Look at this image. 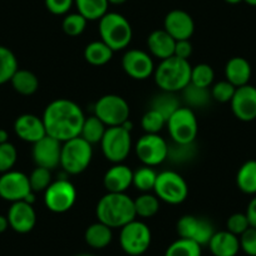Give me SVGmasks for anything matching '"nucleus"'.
Segmentation results:
<instances>
[{"label": "nucleus", "instance_id": "nucleus-39", "mask_svg": "<svg viewBox=\"0 0 256 256\" xmlns=\"http://www.w3.org/2000/svg\"><path fill=\"white\" fill-rule=\"evenodd\" d=\"M87 19L80 13L67 14L64 16L63 23H62V29L67 36H78L84 32L87 26Z\"/></svg>", "mask_w": 256, "mask_h": 256}, {"label": "nucleus", "instance_id": "nucleus-41", "mask_svg": "<svg viewBox=\"0 0 256 256\" xmlns=\"http://www.w3.org/2000/svg\"><path fill=\"white\" fill-rule=\"evenodd\" d=\"M29 177V184L33 192H44L52 184V174L50 170L38 167L34 168Z\"/></svg>", "mask_w": 256, "mask_h": 256}, {"label": "nucleus", "instance_id": "nucleus-12", "mask_svg": "<svg viewBox=\"0 0 256 256\" xmlns=\"http://www.w3.org/2000/svg\"><path fill=\"white\" fill-rule=\"evenodd\" d=\"M136 154L144 166H158L168 156V144L158 134H146L136 144Z\"/></svg>", "mask_w": 256, "mask_h": 256}, {"label": "nucleus", "instance_id": "nucleus-8", "mask_svg": "<svg viewBox=\"0 0 256 256\" xmlns=\"http://www.w3.org/2000/svg\"><path fill=\"white\" fill-rule=\"evenodd\" d=\"M170 136L176 144H194L198 132V123L194 110L180 107L167 120Z\"/></svg>", "mask_w": 256, "mask_h": 256}, {"label": "nucleus", "instance_id": "nucleus-36", "mask_svg": "<svg viewBox=\"0 0 256 256\" xmlns=\"http://www.w3.org/2000/svg\"><path fill=\"white\" fill-rule=\"evenodd\" d=\"M157 172L152 167L144 166L134 172V184L138 191L141 192H150L154 188L157 180Z\"/></svg>", "mask_w": 256, "mask_h": 256}, {"label": "nucleus", "instance_id": "nucleus-27", "mask_svg": "<svg viewBox=\"0 0 256 256\" xmlns=\"http://www.w3.org/2000/svg\"><path fill=\"white\" fill-rule=\"evenodd\" d=\"M14 90L22 96H32L38 90L39 80L33 72L26 70H18L10 80Z\"/></svg>", "mask_w": 256, "mask_h": 256}, {"label": "nucleus", "instance_id": "nucleus-38", "mask_svg": "<svg viewBox=\"0 0 256 256\" xmlns=\"http://www.w3.org/2000/svg\"><path fill=\"white\" fill-rule=\"evenodd\" d=\"M215 73L211 66L205 63H201L191 68V84H195L198 87L208 88L214 82Z\"/></svg>", "mask_w": 256, "mask_h": 256}, {"label": "nucleus", "instance_id": "nucleus-42", "mask_svg": "<svg viewBox=\"0 0 256 256\" xmlns=\"http://www.w3.org/2000/svg\"><path fill=\"white\" fill-rule=\"evenodd\" d=\"M18 160V152H16V146L10 142L0 144V172L12 171Z\"/></svg>", "mask_w": 256, "mask_h": 256}, {"label": "nucleus", "instance_id": "nucleus-29", "mask_svg": "<svg viewBox=\"0 0 256 256\" xmlns=\"http://www.w3.org/2000/svg\"><path fill=\"white\" fill-rule=\"evenodd\" d=\"M78 13L88 22L100 20L108 13V0H74Z\"/></svg>", "mask_w": 256, "mask_h": 256}, {"label": "nucleus", "instance_id": "nucleus-52", "mask_svg": "<svg viewBox=\"0 0 256 256\" xmlns=\"http://www.w3.org/2000/svg\"><path fill=\"white\" fill-rule=\"evenodd\" d=\"M225 2L228 4H232V6H235V4H240L241 2H244V0H225Z\"/></svg>", "mask_w": 256, "mask_h": 256}, {"label": "nucleus", "instance_id": "nucleus-20", "mask_svg": "<svg viewBox=\"0 0 256 256\" xmlns=\"http://www.w3.org/2000/svg\"><path fill=\"white\" fill-rule=\"evenodd\" d=\"M14 131L19 138L33 144L46 136L43 118L29 113L16 118L14 122Z\"/></svg>", "mask_w": 256, "mask_h": 256}, {"label": "nucleus", "instance_id": "nucleus-44", "mask_svg": "<svg viewBox=\"0 0 256 256\" xmlns=\"http://www.w3.org/2000/svg\"><path fill=\"white\" fill-rule=\"evenodd\" d=\"M226 228H228V231H230V232L234 234V235L236 236L242 235V234L250 228V224H248L246 214H241V212L232 214V215L228 218Z\"/></svg>", "mask_w": 256, "mask_h": 256}, {"label": "nucleus", "instance_id": "nucleus-11", "mask_svg": "<svg viewBox=\"0 0 256 256\" xmlns=\"http://www.w3.org/2000/svg\"><path fill=\"white\" fill-rule=\"evenodd\" d=\"M77 190L68 180H58L49 184L44 191V204L52 212L64 214L74 206Z\"/></svg>", "mask_w": 256, "mask_h": 256}, {"label": "nucleus", "instance_id": "nucleus-16", "mask_svg": "<svg viewBox=\"0 0 256 256\" xmlns=\"http://www.w3.org/2000/svg\"><path fill=\"white\" fill-rule=\"evenodd\" d=\"M60 152L62 142L46 134L40 141L33 144L32 154H33V160L36 166L52 171L60 166Z\"/></svg>", "mask_w": 256, "mask_h": 256}, {"label": "nucleus", "instance_id": "nucleus-15", "mask_svg": "<svg viewBox=\"0 0 256 256\" xmlns=\"http://www.w3.org/2000/svg\"><path fill=\"white\" fill-rule=\"evenodd\" d=\"M122 68L126 74L137 80H147L154 73V64L151 56L140 49L126 52L122 58Z\"/></svg>", "mask_w": 256, "mask_h": 256}, {"label": "nucleus", "instance_id": "nucleus-22", "mask_svg": "<svg viewBox=\"0 0 256 256\" xmlns=\"http://www.w3.org/2000/svg\"><path fill=\"white\" fill-rule=\"evenodd\" d=\"M208 248L214 256H236L240 251V240L230 231H218L211 238Z\"/></svg>", "mask_w": 256, "mask_h": 256}, {"label": "nucleus", "instance_id": "nucleus-25", "mask_svg": "<svg viewBox=\"0 0 256 256\" xmlns=\"http://www.w3.org/2000/svg\"><path fill=\"white\" fill-rule=\"evenodd\" d=\"M112 228L100 222V221L88 226L84 232V240L88 244V246L93 248H98V250L107 248L112 242Z\"/></svg>", "mask_w": 256, "mask_h": 256}, {"label": "nucleus", "instance_id": "nucleus-35", "mask_svg": "<svg viewBox=\"0 0 256 256\" xmlns=\"http://www.w3.org/2000/svg\"><path fill=\"white\" fill-rule=\"evenodd\" d=\"M136 215L140 218H148L156 215L160 210V200L156 195L144 192L141 196L134 200Z\"/></svg>", "mask_w": 256, "mask_h": 256}, {"label": "nucleus", "instance_id": "nucleus-1", "mask_svg": "<svg viewBox=\"0 0 256 256\" xmlns=\"http://www.w3.org/2000/svg\"><path fill=\"white\" fill-rule=\"evenodd\" d=\"M84 120L82 108L76 102L66 98L50 102L43 113L46 134L62 144L80 136Z\"/></svg>", "mask_w": 256, "mask_h": 256}, {"label": "nucleus", "instance_id": "nucleus-24", "mask_svg": "<svg viewBox=\"0 0 256 256\" xmlns=\"http://www.w3.org/2000/svg\"><path fill=\"white\" fill-rule=\"evenodd\" d=\"M225 77L236 88L248 84L251 78V66L242 56H234L226 63Z\"/></svg>", "mask_w": 256, "mask_h": 256}, {"label": "nucleus", "instance_id": "nucleus-18", "mask_svg": "<svg viewBox=\"0 0 256 256\" xmlns=\"http://www.w3.org/2000/svg\"><path fill=\"white\" fill-rule=\"evenodd\" d=\"M164 29L174 40H184L191 38L195 32V22L187 12L174 9L164 16Z\"/></svg>", "mask_w": 256, "mask_h": 256}, {"label": "nucleus", "instance_id": "nucleus-19", "mask_svg": "<svg viewBox=\"0 0 256 256\" xmlns=\"http://www.w3.org/2000/svg\"><path fill=\"white\" fill-rule=\"evenodd\" d=\"M6 218L9 226L18 234H28L36 228V210L33 208V205L26 201H16L12 204Z\"/></svg>", "mask_w": 256, "mask_h": 256}, {"label": "nucleus", "instance_id": "nucleus-31", "mask_svg": "<svg viewBox=\"0 0 256 256\" xmlns=\"http://www.w3.org/2000/svg\"><path fill=\"white\" fill-rule=\"evenodd\" d=\"M106 131H107V128H106L104 123L96 116H90L88 118L86 117L84 122H83L80 137L90 142V144H100Z\"/></svg>", "mask_w": 256, "mask_h": 256}, {"label": "nucleus", "instance_id": "nucleus-10", "mask_svg": "<svg viewBox=\"0 0 256 256\" xmlns=\"http://www.w3.org/2000/svg\"><path fill=\"white\" fill-rule=\"evenodd\" d=\"M130 106L124 98L117 94H106L97 100L94 116L108 127L124 124L130 120Z\"/></svg>", "mask_w": 256, "mask_h": 256}, {"label": "nucleus", "instance_id": "nucleus-49", "mask_svg": "<svg viewBox=\"0 0 256 256\" xmlns=\"http://www.w3.org/2000/svg\"><path fill=\"white\" fill-rule=\"evenodd\" d=\"M8 228H10V226H9L8 218L4 215H0V234L6 232V231L8 230Z\"/></svg>", "mask_w": 256, "mask_h": 256}, {"label": "nucleus", "instance_id": "nucleus-13", "mask_svg": "<svg viewBox=\"0 0 256 256\" xmlns=\"http://www.w3.org/2000/svg\"><path fill=\"white\" fill-rule=\"evenodd\" d=\"M176 228L180 238L195 241L200 246L208 245L211 238L216 232L210 221L194 215L182 216L177 222Z\"/></svg>", "mask_w": 256, "mask_h": 256}, {"label": "nucleus", "instance_id": "nucleus-4", "mask_svg": "<svg viewBox=\"0 0 256 256\" xmlns=\"http://www.w3.org/2000/svg\"><path fill=\"white\" fill-rule=\"evenodd\" d=\"M100 40L104 42L113 52L122 50L131 43L132 26L130 22L118 13H107L100 19Z\"/></svg>", "mask_w": 256, "mask_h": 256}, {"label": "nucleus", "instance_id": "nucleus-37", "mask_svg": "<svg viewBox=\"0 0 256 256\" xmlns=\"http://www.w3.org/2000/svg\"><path fill=\"white\" fill-rule=\"evenodd\" d=\"M194 144H176V142H174L171 146L168 144L167 158H170L174 164H186L195 157L196 150Z\"/></svg>", "mask_w": 256, "mask_h": 256}, {"label": "nucleus", "instance_id": "nucleus-26", "mask_svg": "<svg viewBox=\"0 0 256 256\" xmlns=\"http://www.w3.org/2000/svg\"><path fill=\"white\" fill-rule=\"evenodd\" d=\"M236 184L246 195H256V160H248L238 168Z\"/></svg>", "mask_w": 256, "mask_h": 256}, {"label": "nucleus", "instance_id": "nucleus-40", "mask_svg": "<svg viewBox=\"0 0 256 256\" xmlns=\"http://www.w3.org/2000/svg\"><path fill=\"white\" fill-rule=\"evenodd\" d=\"M166 123V118L161 113L154 110H151V108L144 113L141 120V126L146 134H158Z\"/></svg>", "mask_w": 256, "mask_h": 256}, {"label": "nucleus", "instance_id": "nucleus-7", "mask_svg": "<svg viewBox=\"0 0 256 256\" xmlns=\"http://www.w3.org/2000/svg\"><path fill=\"white\" fill-rule=\"evenodd\" d=\"M151 241V230L142 221L134 220L120 228V244L127 255L141 256L148 250Z\"/></svg>", "mask_w": 256, "mask_h": 256}, {"label": "nucleus", "instance_id": "nucleus-54", "mask_svg": "<svg viewBox=\"0 0 256 256\" xmlns=\"http://www.w3.org/2000/svg\"><path fill=\"white\" fill-rule=\"evenodd\" d=\"M77 256H93V255H90V254H80V255Z\"/></svg>", "mask_w": 256, "mask_h": 256}, {"label": "nucleus", "instance_id": "nucleus-30", "mask_svg": "<svg viewBox=\"0 0 256 256\" xmlns=\"http://www.w3.org/2000/svg\"><path fill=\"white\" fill-rule=\"evenodd\" d=\"M181 92L184 100L187 103V107L191 108V110L192 108L206 107L210 103V100H212L208 88L198 87V86L191 84V83L186 86Z\"/></svg>", "mask_w": 256, "mask_h": 256}, {"label": "nucleus", "instance_id": "nucleus-5", "mask_svg": "<svg viewBox=\"0 0 256 256\" xmlns=\"http://www.w3.org/2000/svg\"><path fill=\"white\" fill-rule=\"evenodd\" d=\"M92 157V144L80 136L62 144L60 166L67 174H82L90 164Z\"/></svg>", "mask_w": 256, "mask_h": 256}, {"label": "nucleus", "instance_id": "nucleus-2", "mask_svg": "<svg viewBox=\"0 0 256 256\" xmlns=\"http://www.w3.org/2000/svg\"><path fill=\"white\" fill-rule=\"evenodd\" d=\"M98 221L110 228H122L128 222L136 220L134 202L124 194L107 192L97 204L96 208Z\"/></svg>", "mask_w": 256, "mask_h": 256}, {"label": "nucleus", "instance_id": "nucleus-33", "mask_svg": "<svg viewBox=\"0 0 256 256\" xmlns=\"http://www.w3.org/2000/svg\"><path fill=\"white\" fill-rule=\"evenodd\" d=\"M180 107H181V106H180V100H177L176 94H174V93L164 92V90H162L161 94L156 96L151 102V110H157V112L161 113V114L166 118V120H168Z\"/></svg>", "mask_w": 256, "mask_h": 256}, {"label": "nucleus", "instance_id": "nucleus-32", "mask_svg": "<svg viewBox=\"0 0 256 256\" xmlns=\"http://www.w3.org/2000/svg\"><path fill=\"white\" fill-rule=\"evenodd\" d=\"M18 70V59L16 54L6 46H0V86L10 82Z\"/></svg>", "mask_w": 256, "mask_h": 256}, {"label": "nucleus", "instance_id": "nucleus-21", "mask_svg": "<svg viewBox=\"0 0 256 256\" xmlns=\"http://www.w3.org/2000/svg\"><path fill=\"white\" fill-rule=\"evenodd\" d=\"M134 182V171L128 166L122 164H116L106 172L103 177L107 192H116V194H124L128 187L132 186Z\"/></svg>", "mask_w": 256, "mask_h": 256}, {"label": "nucleus", "instance_id": "nucleus-47", "mask_svg": "<svg viewBox=\"0 0 256 256\" xmlns=\"http://www.w3.org/2000/svg\"><path fill=\"white\" fill-rule=\"evenodd\" d=\"M191 54H192V44L191 42H190V39H184V40H176V46H174V56L188 60Z\"/></svg>", "mask_w": 256, "mask_h": 256}, {"label": "nucleus", "instance_id": "nucleus-17", "mask_svg": "<svg viewBox=\"0 0 256 256\" xmlns=\"http://www.w3.org/2000/svg\"><path fill=\"white\" fill-rule=\"evenodd\" d=\"M230 103L232 113L238 120L242 122L256 120V87L246 84L236 88Z\"/></svg>", "mask_w": 256, "mask_h": 256}, {"label": "nucleus", "instance_id": "nucleus-9", "mask_svg": "<svg viewBox=\"0 0 256 256\" xmlns=\"http://www.w3.org/2000/svg\"><path fill=\"white\" fill-rule=\"evenodd\" d=\"M158 200L170 205H178L187 198L188 186L181 174L174 171H164L157 174L154 188Z\"/></svg>", "mask_w": 256, "mask_h": 256}, {"label": "nucleus", "instance_id": "nucleus-14", "mask_svg": "<svg viewBox=\"0 0 256 256\" xmlns=\"http://www.w3.org/2000/svg\"><path fill=\"white\" fill-rule=\"evenodd\" d=\"M32 192L29 177L19 171H8L0 176V198L9 202L24 201Z\"/></svg>", "mask_w": 256, "mask_h": 256}, {"label": "nucleus", "instance_id": "nucleus-6", "mask_svg": "<svg viewBox=\"0 0 256 256\" xmlns=\"http://www.w3.org/2000/svg\"><path fill=\"white\" fill-rule=\"evenodd\" d=\"M100 147L108 161L122 164L131 152V131H128L123 126L108 127L100 141Z\"/></svg>", "mask_w": 256, "mask_h": 256}, {"label": "nucleus", "instance_id": "nucleus-43", "mask_svg": "<svg viewBox=\"0 0 256 256\" xmlns=\"http://www.w3.org/2000/svg\"><path fill=\"white\" fill-rule=\"evenodd\" d=\"M236 87L231 84L228 80H221V82L216 83L212 87L211 92V97L212 100H215L216 102L220 103H228L231 102L234 94H235Z\"/></svg>", "mask_w": 256, "mask_h": 256}, {"label": "nucleus", "instance_id": "nucleus-48", "mask_svg": "<svg viewBox=\"0 0 256 256\" xmlns=\"http://www.w3.org/2000/svg\"><path fill=\"white\" fill-rule=\"evenodd\" d=\"M246 216H248L250 228H256V196L248 202V208H246Z\"/></svg>", "mask_w": 256, "mask_h": 256}, {"label": "nucleus", "instance_id": "nucleus-53", "mask_svg": "<svg viewBox=\"0 0 256 256\" xmlns=\"http://www.w3.org/2000/svg\"><path fill=\"white\" fill-rule=\"evenodd\" d=\"M244 2L251 6H256V0H244Z\"/></svg>", "mask_w": 256, "mask_h": 256}, {"label": "nucleus", "instance_id": "nucleus-45", "mask_svg": "<svg viewBox=\"0 0 256 256\" xmlns=\"http://www.w3.org/2000/svg\"><path fill=\"white\" fill-rule=\"evenodd\" d=\"M238 240L240 250L248 256H256V228H248L242 235L238 236Z\"/></svg>", "mask_w": 256, "mask_h": 256}, {"label": "nucleus", "instance_id": "nucleus-23", "mask_svg": "<svg viewBox=\"0 0 256 256\" xmlns=\"http://www.w3.org/2000/svg\"><path fill=\"white\" fill-rule=\"evenodd\" d=\"M147 46L152 56L164 60L174 56L176 40L164 29H158L150 34L147 38Z\"/></svg>", "mask_w": 256, "mask_h": 256}, {"label": "nucleus", "instance_id": "nucleus-51", "mask_svg": "<svg viewBox=\"0 0 256 256\" xmlns=\"http://www.w3.org/2000/svg\"><path fill=\"white\" fill-rule=\"evenodd\" d=\"M127 0H108V3L110 4H114V6H120V4L126 3Z\"/></svg>", "mask_w": 256, "mask_h": 256}, {"label": "nucleus", "instance_id": "nucleus-50", "mask_svg": "<svg viewBox=\"0 0 256 256\" xmlns=\"http://www.w3.org/2000/svg\"><path fill=\"white\" fill-rule=\"evenodd\" d=\"M6 142H9V134L6 130H2V128H0V144H6Z\"/></svg>", "mask_w": 256, "mask_h": 256}, {"label": "nucleus", "instance_id": "nucleus-46", "mask_svg": "<svg viewBox=\"0 0 256 256\" xmlns=\"http://www.w3.org/2000/svg\"><path fill=\"white\" fill-rule=\"evenodd\" d=\"M46 8L54 16H64L72 8L74 0H44Z\"/></svg>", "mask_w": 256, "mask_h": 256}, {"label": "nucleus", "instance_id": "nucleus-28", "mask_svg": "<svg viewBox=\"0 0 256 256\" xmlns=\"http://www.w3.org/2000/svg\"><path fill=\"white\" fill-rule=\"evenodd\" d=\"M114 52L104 43V42H92L84 49V59L92 66L100 67L104 66L112 59Z\"/></svg>", "mask_w": 256, "mask_h": 256}, {"label": "nucleus", "instance_id": "nucleus-34", "mask_svg": "<svg viewBox=\"0 0 256 256\" xmlns=\"http://www.w3.org/2000/svg\"><path fill=\"white\" fill-rule=\"evenodd\" d=\"M202 246L188 238H180L167 248L164 256H201Z\"/></svg>", "mask_w": 256, "mask_h": 256}, {"label": "nucleus", "instance_id": "nucleus-3", "mask_svg": "<svg viewBox=\"0 0 256 256\" xmlns=\"http://www.w3.org/2000/svg\"><path fill=\"white\" fill-rule=\"evenodd\" d=\"M191 64L186 59L172 56L161 60L154 70L156 84L164 92H181L191 82Z\"/></svg>", "mask_w": 256, "mask_h": 256}]
</instances>
